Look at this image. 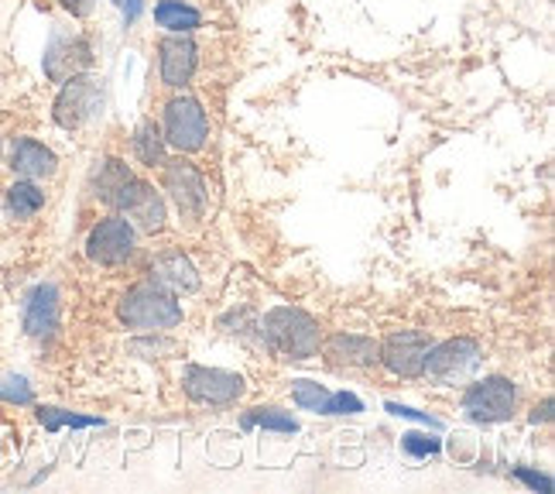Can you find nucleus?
<instances>
[{"mask_svg":"<svg viewBox=\"0 0 555 494\" xmlns=\"http://www.w3.org/2000/svg\"><path fill=\"white\" fill-rule=\"evenodd\" d=\"M244 426L247 429H274V433H298V422L285 413H278V409H250L244 416Z\"/></svg>","mask_w":555,"mask_h":494,"instance_id":"nucleus-23","label":"nucleus"},{"mask_svg":"<svg viewBox=\"0 0 555 494\" xmlns=\"http://www.w3.org/2000/svg\"><path fill=\"white\" fill-rule=\"evenodd\" d=\"M548 413H552V402H542V413L535 409V416H531V422H539V419L545 422V419H548Z\"/></svg>","mask_w":555,"mask_h":494,"instance_id":"nucleus-32","label":"nucleus"},{"mask_svg":"<svg viewBox=\"0 0 555 494\" xmlns=\"http://www.w3.org/2000/svg\"><path fill=\"white\" fill-rule=\"evenodd\" d=\"M480 343L469 337H453L429 347V357H425L422 375H429V381L442 384V389H456V384H466L480 371Z\"/></svg>","mask_w":555,"mask_h":494,"instance_id":"nucleus-3","label":"nucleus"},{"mask_svg":"<svg viewBox=\"0 0 555 494\" xmlns=\"http://www.w3.org/2000/svg\"><path fill=\"white\" fill-rule=\"evenodd\" d=\"M330 389H323V384H315V381H306V378H298L292 381V398L298 409H306V413H315V416H326V402H330Z\"/></svg>","mask_w":555,"mask_h":494,"instance_id":"nucleus-22","label":"nucleus"},{"mask_svg":"<svg viewBox=\"0 0 555 494\" xmlns=\"http://www.w3.org/2000/svg\"><path fill=\"white\" fill-rule=\"evenodd\" d=\"M401 446H404V454H412V457H436L439 454V440L429 433H404Z\"/></svg>","mask_w":555,"mask_h":494,"instance_id":"nucleus-25","label":"nucleus"},{"mask_svg":"<svg viewBox=\"0 0 555 494\" xmlns=\"http://www.w3.org/2000/svg\"><path fill=\"white\" fill-rule=\"evenodd\" d=\"M165 192L185 220H199L206 213V182L192 162L185 159L165 162Z\"/></svg>","mask_w":555,"mask_h":494,"instance_id":"nucleus-10","label":"nucleus"},{"mask_svg":"<svg viewBox=\"0 0 555 494\" xmlns=\"http://www.w3.org/2000/svg\"><path fill=\"white\" fill-rule=\"evenodd\" d=\"M11 168L21 179H49L55 176L59 159L52 155V148H46L35 138H17L11 144Z\"/></svg>","mask_w":555,"mask_h":494,"instance_id":"nucleus-16","label":"nucleus"},{"mask_svg":"<svg viewBox=\"0 0 555 494\" xmlns=\"http://www.w3.org/2000/svg\"><path fill=\"white\" fill-rule=\"evenodd\" d=\"M117 316L127 330L162 333L182 324V306H179V299L168 289H162L158 282H141L120 295Z\"/></svg>","mask_w":555,"mask_h":494,"instance_id":"nucleus-2","label":"nucleus"},{"mask_svg":"<svg viewBox=\"0 0 555 494\" xmlns=\"http://www.w3.org/2000/svg\"><path fill=\"white\" fill-rule=\"evenodd\" d=\"M261 337L278 357H288V360H309L323 351V327H319L309 313L292 309V306L271 309L261 324Z\"/></svg>","mask_w":555,"mask_h":494,"instance_id":"nucleus-1","label":"nucleus"},{"mask_svg":"<svg viewBox=\"0 0 555 494\" xmlns=\"http://www.w3.org/2000/svg\"><path fill=\"white\" fill-rule=\"evenodd\" d=\"M38 422L46 429H62V426H73V429H87V426H100V419H87V416H73V413H62V409H38Z\"/></svg>","mask_w":555,"mask_h":494,"instance_id":"nucleus-24","label":"nucleus"},{"mask_svg":"<svg viewBox=\"0 0 555 494\" xmlns=\"http://www.w3.org/2000/svg\"><path fill=\"white\" fill-rule=\"evenodd\" d=\"M209 135L206 111L196 97H176L165 106V141L179 152H199Z\"/></svg>","mask_w":555,"mask_h":494,"instance_id":"nucleus-8","label":"nucleus"},{"mask_svg":"<svg viewBox=\"0 0 555 494\" xmlns=\"http://www.w3.org/2000/svg\"><path fill=\"white\" fill-rule=\"evenodd\" d=\"M93 66V49L82 35H62L55 31L46 49V76L55 83H66L73 76H82Z\"/></svg>","mask_w":555,"mask_h":494,"instance_id":"nucleus-12","label":"nucleus"},{"mask_svg":"<svg viewBox=\"0 0 555 494\" xmlns=\"http://www.w3.org/2000/svg\"><path fill=\"white\" fill-rule=\"evenodd\" d=\"M388 413H395V416H401V419H415V422H425V426H433V429H442V422H439V419H433L429 413H418V409H412V405L388 402Z\"/></svg>","mask_w":555,"mask_h":494,"instance_id":"nucleus-28","label":"nucleus"},{"mask_svg":"<svg viewBox=\"0 0 555 494\" xmlns=\"http://www.w3.org/2000/svg\"><path fill=\"white\" fill-rule=\"evenodd\" d=\"M111 4L124 8L127 21H134V17H138V11H141V0H111Z\"/></svg>","mask_w":555,"mask_h":494,"instance_id":"nucleus-31","label":"nucleus"},{"mask_svg":"<svg viewBox=\"0 0 555 494\" xmlns=\"http://www.w3.org/2000/svg\"><path fill=\"white\" fill-rule=\"evenodd\" d=\"M103 103H106V93H103V79H93V76H73L62 83V90L55 97V124L66 127V131H79V127L93 124L100 114H103Z\"/></svg>","mask_w":555,"mask_h":494,"instance_id":"nucleus-4","label":"nucleus"},{"mask_svg":"<svg viewBox=\"0 0 555 494\" xmlns=\"http://www.w3.org/2000/svg\"><path fill=\"white\" fill-rule=\"evenodd\" d=\"M152 282H158L172 295H189L199 289V271L182 251H165L152 262Z\"/></svg>","mask_w":555,"mask_h":494,"instance_id":"nucleus-14","label":"nucleus"},{"mask_svg":"<svg viewBox=\"0 0 555 494\" xmlns=\"http://www.w3.org/2000/svg\"><path fill=\"white\" fill-rule=\"evenodd\" d=\"M62 8H66L69 14H76V17H82V14H90V8H93V0H59Z\"/></svg>","mask_w":555,"mask_h":494,"instance_id":"nucleus-30","label":"nucleus"},{"mask_svg":"<svg viewBox=\"0 0 555 494\" xmlns=\"http://www.w3.org/2000/svg\"><path fill=\"white\" fill-rule=\"evenodd\" d=\"M134 155L141 165H165V135L155 121H141L134 127Z\"/></svg>","mask_w":555,"mask_h":494,"instance_id":"nucleus-19","label":"nucleus"},{"mask_svg":"<svg viewBox=\"0 0 555 494\" xmlns=\"http://www.w3.org/2000/svg\"><path fill=\"white\" fill-rule=\"evenodd\" d=\"M111 206L120 210L124 217L131 220L138 230H144V233H158L165 227V200L144 179H138V176H131L120 186V192L114 197Z\"/></svg>","mask_w":555,"mask_h":494,"instance_id":"nucleus-9","label":"nucleus"},{"mask_svg":"<svg viewBox=\"0 0 555 494\" xmlns=\"http://www.w3.org/2000/svg\"><path fill=\"white\" fill-rule=\"evenodd\" d=\"M182 389L192 402H199V405H233L237 398H244L247 384L237 371L192 364V368L182 371Z\"/></svg>","mask_w":555,"mask_h":494,"instance_id":"nucleus-7","label":"nucleus"},{"mask_svg":"<svg viewBox=\"0 0 555 494\" xmlns=\"http://www.w3.org/2000/svg\"><path fill=\"white\" fill-rule=\"evenodd\" d=\"M0 398L14 402V405H28L35 395H31V384L25 378L11 375V378H0Z\"/></svg>","mask_w":555,"mask_h":494,"instance_id":"nucleus-26","label":"nucleus"},{"mask_svg":"<svg viewBox=\"0 0 555 494\" xmlns=\"http://www.w3.org/2000/svg\"><path fill=\"white\" fill-rule=\"evenodd\" d=\"M518 409V389L507 378H480L463 392V413L480 426L504 422Z\"/></svg>","mask_w":555,"mask_h":494,"instance_id":"nucleus-5","label":"nucleus"},{"mask_svg":"<svg viewBox=\"0 0 555 494\" xmlns=\"http://www.w3.org/2000/svg\"><path fill=\"white\" fill-rule=\"evenodd\" d=\"M134 251H138V227L127 217H106V220H100L90 230V238H87L90 262L106 265V268L131 262Z\"/></svg>","mask_w":555,"mask_h":494,"instance_id":"nucleus-6","label":"nucleus"},{"mask_svg":"<svg viewBox=\"0 0 555 494\" xmlns=\"http://www.w3.org/2000/svg\"><path fill=\"white\" fill-rule=\"evenodd\" d=\"M59 313H62V303H59V289L52 282L38 286L28 303H25V330L28 337L35 340H49L55 330H59Z\"/></svg>","mask_w":555,"mask_h":494,"instance_id":"nucleus-15","label":"nucleus"},{"mask_svg":"<svg viewBox=\"0 0 555 494\" xmlns=\"http://www.w3.org/2000/svg\"><path fill=\"white\" fill-rule=\"evenodd\" d=\"M134 172L127 168L124 162H117V159H111V162H103L100 168H96V179H93V186H96V197L103 200V203H114V197L120 192V186L131 179Z\"/></svg>","mask_w":555,"mask_h":494,"instance_id":"nucleus-21","label":"nucleus"},{"mask_svg":"<svg viewBox=\"0 0 555 494\" xmlns=\"http://www.w3.org/2000/svg\"><path fill=\"white\" fill-rule=\"evenodd\" d=\"M357 413H364V402L353 392H333L326 402V416H357Z\"/></svg>","mask_w":555,"mask_h":494,"instance_id":"nucleus-27","label":"nucleus"},{"mask_svg":"<svg viewBox=\"0 0 555 494\" xmlns=\"http://www.w3.org/2000/svg\"><path fill=\"white\" fill-rule=\"evenodd\" d=\"M429 347H433V340L425 333L401 330V333H391L388 340L380 343V357L377 360L395 378H418L422 368H425V357H429Z\"/></svg>","mask_w":555,"mask_h":494,"instance_id":"nucleus-11","label":"nucleus"},{"mask_svg":"<svg viewBox=\"0 0 555 494\" xmlns=\"http://www.w3.org/2000/svg\"><path fill=\"white\" fill-rule=\"evenodd\" d=\"M515 474H518V478H521V481H525L528 487H535V491H545V494L552 491V478H545V474H535V470H525V467H518Z\"/></svg>","mask_w":555,"mask_h":494,"instance_id":"nucleus-29","label":"nucleus"},{"mask_svg":"<svg viewBox=\"0 0 555 494\" xmlns=\"http://www.w3.org/2000/svg\"><path fill=\"white\" fill-rule=\"evenodd\" d=\"M155 21H158V28H165L168 35H189L203 25V14L196 8H189L185 0H158Z\"/></svg>","mask_w":555,"mask_h":494,"instance_id":"nucleus-18","label":"nucleus"},{"mask_svg":"<svg viewBox=\"0 0 555 494\" xmlns=\"http://www.w3.org/2000/svg\"><path fill=\"white\" fill-rule=\"evenodd\" d=\"M196 62H199V49L189 35H168L158 46V73H162V83L172 86V90H182L192 79Z\"/></svg>","mask_w":555,"mask_h":494,"instance_id":"nucleus-13","label":"nucleus"},{"mask_svg":"<svg viewBox=\"0 0 555 494\" xmlns=\"http://www.w3.org/2000/svg\"><path fill=\"white\" fill-rule=\"evenodd\" d=\"M46 206V192H41L35 186V179H25V182H14L8 189V210L14 213V217H35V213Z\"/></svg>","mask_w":555,"mask_h":494,"instance_id":"nucleus-20","label":"nucleus"},{"mask_svg":"<svg viewBox=\"0 0 555 494\" xmlns=\"http://www.w3.org/2000/svg\"><path fill=\"white\" fill-rule=\"evenodd\" d=\"M323 347L336 364H347V368H371V364H377V357H380V343L371 337H360V333H336L323 343Z\"/></svg>","mask_w":555,"mask_h":494,"instance_id":"nucleus-17","label":"nucleus"}]
</instances>
